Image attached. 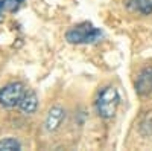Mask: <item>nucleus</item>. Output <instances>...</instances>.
<instances>
[{
	"instance_id": "0eeeda50",
	"label": "nucleus",
	"mask_w": 152,
	"mask_h": 151,
	"mask_svg": "<svg viewBox=\"0 0 152 151\" xmlns=\"http://www.w3.org/2000/svg\"><path fill=\"white\" fill-rule=\"evenodd\" d=\"M21 150V144L14 137H6L0 141V151H18Z\"/></svg>"
},
{
	"instance_id": "20e7f679",
	"label": "nucleus",
	"mask_w": 152,
	"mask_h": 151,
	"mask_svg": "<svg viewBox=\"0 0 152 151\" xmlns=\"http://www.w3.org/2000/svg\"><path fill=\"white\" fill-rule=\"evenodd\" d=\"M135 92L145 96L152 92V67H145L135 80Z\"/></svg>"
},
{
	"instance_id": "39448f33",
	"label": "nucleus",
	"mask_w": 152,
	"mask_h": 151,
	"mask_svg": "<svg viewBox=\"0 0 152 151\" xmlns=\"http://www.w3.org/2000/svg\"><path fill=\"white\" fill-rule=\"evenodd\" d=\"M64 116H66V111L62 110L61 107H52L49 110L47 116H46V121H44V127L47 131H56L62 121H64Z\"/></svg>"
},
{
	"instance_id": "1a4fd4ad",
	"label": "nucleus",
	"mask_w": 152,
	"mask_h": 151,
	"mask_svg": "<svg viewBox=\"0 0 152 151\" xmlns=\"http://www.w3.org/2000/svg\"><path fill=\"white\" fill-rule=\"evenodd\" d=\"M5 11H6L5 9V2H3V0H0V15H2Z\"/></svg>"
},
{
	"instance_id": "f03ea898",
	"label": "nucleus",
	"mask_w": 152,
	"mask_h": 151,
	"mask_svg": "<svg viewBox=\"0 0 152 151\" xmlns=\"http://www.w3.org/2000/svg\"><path fill=\"white\" fill-rule=\"evenodd\" d=\"M102 32L97 28H94L91 23H81L73 26L70 31H67L66 38L72 44H88L100 40Z\"/></svg>"
},
{
	"instance_id": "423d86ee",
	"label": "nucleus",
	"mask_w": 152,
	"mask_h": 151,
	"mask_svg": "<svg viewBox=\"0 0 152 151\" xmlns=\"http://www.w3.org/2000/svg\"><path fill=\"white\" fill-rule=\"evenodd\" d=\"M18 108L24 113V115H32L38 108V96L34 90H26V93L23 95Z\"/></svg>"
},
{
	"instance_id": "7ed1b4c3",
	"label": "nucleus",
	"mask_w": 152,
	"mask_h": 151,
	"mask_svg": "<svg viewBox=\"0 0 152 151\" xmlns=\"http://www.w3.org/2000/svg\"><path fill=\"white\" fill-rule=\"evenodd\" d=\"M26 93V87L23 82H11L0 89V105L6 108L18 107L23 95Z\"/></svg>"
},
{
	"instance_id": "f257e3e1",
	"label": "nucleus",
	"mask_w": 152,
	"mask_h": 151,
	"mask_svg": "<svg viewBox=\"0 0 152 151\" xmlns=\"http://www.w3.org/2000/svg\"><path fill=\"white\" fill-rule=\"evenodd\" d=\"M120 104V96L116 87L113 85H107L102 90L99 92L97 99H96V108L100 118L104 119H110L116 115L117 107Z\"/></svg>"
},
{
	"instance_id": "6e6552de",
	"label": "nucleus",
	"mask_w": 152,
	"mask_h": 151,
	"mask_svg": "<svg viewBox=\"0 0 152 151\" xmlns=\"http://www.w3.org/2000/svg\"><path fill=\"white\" fill-rule=\"evenodd\" d=\"M135 8L145 15L152 14V0H135Z\"/></svg>"
}]
</instances>
